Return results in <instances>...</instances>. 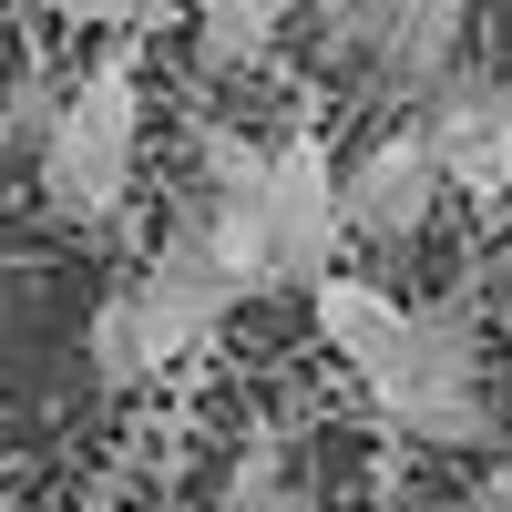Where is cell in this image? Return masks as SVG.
<instances>
[{
	"mask_svg": "<svg viewBox=\"0 0 512 512\" xmlns=\"http://www.w3.org/2000/svg\"><path fill=\"white\" fill-rule=\"evenodd\" d=\"M308 318H318V349L349 369V379H379V369L400 359V338H410V297H390V287L359 277V267H338V277L308 287Z\"/></svg>",
	"mask_w": 512,
	"mask_h": 512,
	"instance_id": "obj_8",
	"label": "cell"
},
{
	"mask_svg": "<svg viewBox=\"0 0 512 512\" xmlns=\"http://www.w3.org/2000/svg\"><path fill=\"white\" fill-rule=\"evenodd\" d=\"M461 21H472V0H308V41L328 62L369 72V93L410 113L461 72Z\"/></svg>",
	"mask_w": 512,
	"mask_h": 512,
	"instance_id": "obj_5",
	"label": "cell"
},
{
	"mask_svg": "<svg viewBox=\"0 0 512 512\" xmlns=\"http://www.w3.org/2000/svg\"><path fill=\"white\" fill-rule=\"evenodd\" d=\"M134 164H144V52L134 41H103L93 62L72 72V93L52 113V134H41L31 175H41V205H52L62 226H113L123 205H134Z\"/></svg>",
	"mask_w": 512,
	"mask_h": 512,
	"instance_id": "obj_3",
	"label": "cell"
},
{
	"mask_svg": "<svg viewBox=\"0 0 512 512\" xmlns=\"http://www.w3.org/2000/svg\"><path fill=\"white\" fill-rule=\"evenodd\" d=\"M21 11H52V21H82V31H103V41H144L154 0H21Z\"/></svg>",
	"mask_w": 512,
	"mask_h": 512,
	"instance_id": "obj_10",
	"label": "cell"
},
{
	"mask_svg": "<svg viewBox=\"0 0 512 512\" xmlns=\"http://www.w3.org/2000/svg\"><path fill=\"white\" fill-rule=\"evenodd\" d=\"M297 21H308V0H205L195 11V62L205 72H256Z\"/></svg>",
	"mask_w": 512,
	"mask_h": 512,
	"instance_id": "obj_9",
	"label": "cell"
},
{
	"mask_svg": "<svg viewBox=\"0 0 512 512\" xmlns=\"http://www.w3.org/2000/svg\"><path fill=\"white\" fill-rule=\"evenodd\" d=\"M185 216L205 226L216 267L236 297H277V287H318L338 277V246H349V216H338V154L328 134H226L205 123L195 134V205Z\"/></svg>",
	"mask_w": 512,
	"mask_h": 512,
	"instance_id": "obj_1",
	"label": "cell"
},
{
	"mask_svg": "<svg viewBox=\"0 0 512 512\" xmlns=\"http://www.w3.org/2000/svg\"><path fill=\"white\" fill-rule=\"evenodd\" d=\"M502 349H512V308H502Z\"/></svg>",
	"mask_w": 512,
	"mask_h": 512,
	"instance_id": "obj_11",
	"label": "cell"
},
{
	"mask_svg": "<svg viewBox=\"0 0 512 512\" xmlns=\"http://www.w3.org/2000/svg\"><path fill=\"white\" fill-rule=\"evenodd\" d=\"M379 420H390L400 441H431V451H472L492 431L482 410V318L472 297H431V308H410V338L400 359L369 379Z\"/></svg>",
	"mask_w": 512,
	"mask_h": 512,
	"instance_id": "obj_4",
	"label": "cell"
},
{
	"mask_svg": "<svg viewBox=\"0 0 512 512\" xmlns=\"http://www.w3.org/2000/svg\"><path fill=\"white\" fill-rule=\"evenodd\" d=\"M410 123H420V144H431L441 185H461V205H512V82L461 62Z\"/></svg>",
	"mask_w": 512,
	"mask_h": 512,
	"instance_id": "obj_7",
	"label": "cell"
},
{
	"mask_svg": "<svg viewBox=\"0 0 512 512\" xmlns=\"http://www.w3.org/2000/svg\"><path fill=\"white\" fill-rule=\"evenodd\" d=\"M441 164H431V144H420V123H390V134H369L349 164H338V216H349V246H369V256H400V246H420L431 236V216H441Z\"/></svg>",
	"mask_w": 512,
	"mask_h": 512,
	"instance_id": "obj_6",
	"label": "cell"
},
{
	"mask_svg": "<svg viewBox=\"0 0 512 512\" xmlns=\"http://www.w3.org/2000/svg\"><path fill=\"white\" fill-rule=\"evenodd\" d=\"M226 318H236V287H226V267H216V246H205L195 216H175L134 277L103 287L93 328H82V359H93V379L123 400V390H144V379H164L175 359L216 349Z\"/></svg>",
	"mask_w": 512,
	"mask_h": 512,
	"instance_id": "obj_2",
	"label": "cell"
}]
</instances>
